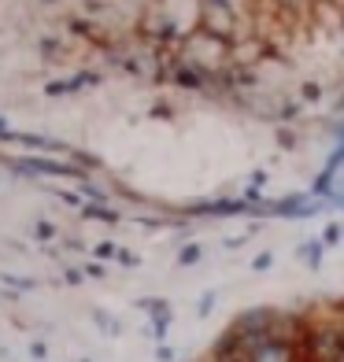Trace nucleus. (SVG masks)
<instances>
[{
	"mask_svg": "<svg viewBox=\"0 0 344 362\" xmlns=\"http://www.w3.org/2000/svg\"><path fill=\"white\" fill-rule=\"evenodd\" d=\"M333 362H344V348H340V351H337V358H333Z\"/></svg>",
	"mask_w": 344,
	"mask_h": 362,
	"instance_id": "nucleus-6",
	"label": "nucleus"
},
{
	"mask_svg": "<svg viewBox=\"0 0 344 362\" xmlns=\"http://www.w3.org/2000/svg\"><path fill=\"white\" fill-rule=\"evenodd\" d=\"M300 262H307V267H319L322 262V244H315V240H307V244H300Z\"/></svg>",
	"mask_w": 344,
	"mask_h": 362,
	"instance_id": "nucleus-2",
	"label": "nucleus"
},
{
	"mask_svg": "<svg viewBox=\"0 0 344 362\" xmlns=\"http://www.w3.org/2000/svg\"><path fill=\"white\" fill-rule=\"evenodd\" d=\"M337 237H340V229H337V226L326 229V240H330V244H337Z\"/></svg>",
	"mask_w": 344,
	"mask_h": 362,
	"instance_id": "nucleus-5",
	"label": "nucleus"
},
{
	"mask_svg": "<svg viewBox=\"0 0 344 362\" xmlns=\"http://www.w3.org/2000/svg\"><path fill=\"white\" fill-rule=\"evenodd\" d=\"M248 362H300V348L282 340H263L248 351Z\"/></svg>",
	"mask_w": 344,
	"mask_h": 362,
	"instance_id": "nucleus-1",
	"label": "nucleus"
},
{
	"mask_svg": "<svg viewBox=\"0 0 344 362\" xmlns=\"http://www.w3.org/2000/svg\"><path fill=\"white\" fill-rule=\"evenodd\" d=\"M196 259H200V248H196V244H189V248L178 255V262H182V267H189V262H196Z\"/></svg>",
	"mask_w": 344,
	"mask_h": 362,
	"instance_id": "nucleus-3",
	"label": "nucleus"
},
{
	"mask_svg": "<svg viewBox=\"0 0 344 362\" xmlns=\"http://www.w3.org/2000/svg\"><path fill=\"white\" fill-rule=\"evenodd\" d=\"M270 262H274V259H270V255H259V259H256V262H252V267H256V270H267V267H270Z\"/></svg>",
	"mask_w": 344,
	"mask_h": 362,
	"instance_id": "nucleus-4",
	"label": "nucleus"
}]
</instances>
